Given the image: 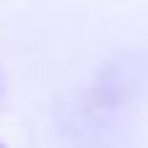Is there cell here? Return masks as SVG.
Listing matches in <instances>:
<instances>
[{
    "instance_id": "1",
    "label": "cell",
    "mask_w": 148,
    "mask_h": 148,
    "mask_svg": "<svg viewBox=\"0 0 148 148\" xmlns=\"http://www.w3.org/2000/svg\"><path fill=\"white\" fill-rule=\"evenodd\" d=\"M0 148H5V146H3V143H0Z\"/></svg>"
}]
</instances>
